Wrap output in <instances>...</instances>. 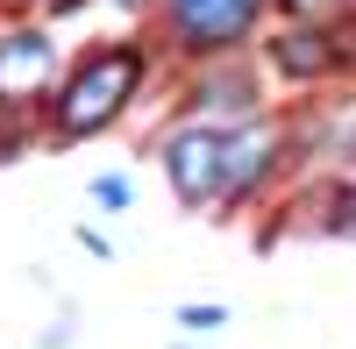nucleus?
Here are the masks:
<instances>
[{"instance_id":"obj_9","label":"nucleus","mask_w":356,"mask_h":349,"mask_svg":"<svg viewBox=\"0 0 356 349\" xmlns=\"http://www.w3.org/2000/svg\"><path fill=\"white\" fill-rule=\"evenodd\" d=\"M285 8H292V15H314V8H328V0H285Z\"/></svg>"},{"instance_id":"obj_5","label":"nucleus","mask_w":356,"mask_h":349,"mask_svg":"<svg viewBox=\"0 0 356 349\" xmlns=\"http://www.w3.org/2000/svg\"><path fill=\"white\" fill-rule=\"evenodd\" d=\"M271 164H278V136L271 129H235V136H221V200L257 193Z\"/></svg>"},{"instance_id":"obj_3","label":"nucleus","mask_w":356,"mask_h":349,"mask_svg":"<svg viewBox=\"0 0 356 349\" xmlns=\"http://www.w3.org/2000/svg\"><path fill=\"white\" fill-rule=\"evenodd\" d=\"M264 0H171V29L186 50H235Z\"/></svg>"},{"instance_id":"obj_7","label":"nucleus","mask_w":356,"mask_h":349,"mask_svg":"<svg viewBox=\"0 0 356 349\" xmlns=\"http://www.w3.org/2000/svg\"><path fill=\"white\" fill-rule=\"evenodd\" d=\"M93 200H100L107 214H122L129 207V179H93Z\"/></svg>"},{"instance_id":"obj_8","label":"nucleus","mask_w":356,"mask_h":349,"mask_svg":"<svg viewBox=\"0 0 356 349\" xmlns=\"http://www.w3.org/2000/svg\"><path fill=\"white\" fill-rule=\"evenodd\" d=\"M178 321H186L193 335H214V328L228 321V314H221V307H186V314H178Z\"/></svg>"},{"instance_id":"obj_2","label":"nucleus","mask_w":356,"mask_h":349,"mask_svg":"<svg viewBox=\"0 0 356 349\" xmlns=\"http://www.w3.org/2000/svg\"><path fill=\"white\" fill-rule=\"evenodd\" d=\"M164 179H171V193L186 200V207L221 200V136L214 129H178L164 143Z\"/></svg>"},{"instance_id":"obj_4","label":"nucleus","mask_w":356,"mask_h":349,"mask_svg":"<svg viewBox=\"0 0 356 349\" xmlns=\"http://www.w3.org/2000/svg\"><path fill=\"white\" fill-rule=\"evenodd\" d=\"M50 72H57V43L43 36V29H8V36H0V100L43 93Z\"/></svg>"},{"instance_id":"obj_6","label":"nucleus","mask_w":356,"mask_h":349,"mask_svg":"<svg viewBox=\"0 0 356 349\" xmlns=\"http://www.w3.org/2000/svg\"><path fill=\"white\" fill-rule=\"evenodd\" d=\"M271 65L285 79H328L342 65V36L335 29H321V22H300V29H285V36L271 43Z\"/></svg>"},{"instance_id":"obj_1","label":"nucleus","mask_w":356,"mask_h":349,"mask_svg":"<svg viewBox=\"0 0 356 349\" xmlns=\"http://www.w3.org/2000/svg\"><path fill=\"white\" fill-rule=\"evenodd\" d=\"M136 79H143V57H136V50H93V57L72 72V86L57 93V129H65V136L107 129L114 114L129 107Z\"/></svg>"}]
</instances>
